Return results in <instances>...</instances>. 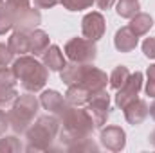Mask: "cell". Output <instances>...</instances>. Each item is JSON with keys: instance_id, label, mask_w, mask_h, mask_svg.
<instances>
[{"instance_id": "obj_1", "label": "cell", "mask_w": 155, "mask_h": 153, "mask_svg": "<svg viewBox=\"0 0 155 153\" xmlns=\"http://www.w3.org/2000/svg\"><path fill=\"white\" fill-rule=\"evenodd\" d=\"M61 124L63 128L60 132V141L67 148L83 139H88L96 130L92 115L88 114V110H83L79 106H69V110L61 117Z\"/></svg>"}, {"instance_id": "obj_2", "label": "cell", "mask_w": 155, "mask_h": 153, "mask_svg": "<svg viewBox=\"0 0 155 153\" xmlns=\"http://www.w3.org/2000/svg\"><path fill=\"white\" fill-rule=\"evenodd\" d=\"M13 70L27 92H40L49 79V69L43 65V61L36 60V56H20L13 61Z\"/></svg>"}, {"instance_id": "obj_3", "label": "cell", "mask_w": 155, "mask_h": 153, "mask_svg": "<svg viewBox=\"0 0 155 153\" xmlns=\"http://www.w3.org/2000/svg\"><path fill=\"white\" fill-rule=\"evenodd\" d=\"M60 132V119L56 115H41L25 132L27 150L29 151H45L51 148L52 141Z\"/></svg>"}, {"instance_id": "obj_4", "label": "cell", "mask_w": 155, "mask_h": 153, "mask_svg": "<svg viewBox=\"0 0 155 153\" xmlns=\"http://www.w3.org/2000/svg\"><path fill=\"white\" fill-rule=\"evenodd\" d=\"M38 108L40 101L35 96H31V94L16 96L11 110L7 112L9 126L13 128V132L15 133H25L29 130V126L33 124V119L38 114Z\"/></svg>"}, {"instance_id": "obj_5", "label": "cell", "mask_w": 155, "mask_h": 153, "mask_svg": "<svg viewBox=\"0 0 155 153\" xmlns=\"http://www.w3.org/2000/svg\"><path fill=\"white\" fill-rule=\"evenodd\" d=\"M65 54L71 61L92 63L97 56V47L96 41L88 38H72L65 43Z\"/></svg>"}, {"instance_id": "obj_6", "label": "cell", "mask_w": 155, "mask_h": 153, "mask_svg": "<svg viewBox=\"0 0 155 153\" xmlns=\"http://www.w3.org/2000/svg\"><path fill=\"white\" fill-rule=\"evenodd\" d=\"M87 105H88L87 110L92 115V121H94L96 128H103V124L110 117V96H108V92L105 88L97 90V92H92V97Z\"/></svg>"}, {"instance_id": "obj_7", "label": "cell", "mask_w": 155, "mask_h": 153, "mask_svg": "<svg viewBox=\"0 0 155 153\" xmlns=\"http://www.w3.org/2000/svg\"><path fill=\"white\" fill-rule=\"evenodd\" d=\"M11 11H13V29L15 31L31 33V31L38 29V25L41 24L40 9L27 5V7H18V9H11Z\"/></svg>"}, {"instance_id": "obj_8", "label": "cell", "mask_w": 155, "mask_h": 153, "mask_svg": "<svg viewBox=\"0 0 155 153\" xmlns=\"http://www.w3.org/2000/svg\"><path fill=\"white\" fill-rule=\"evenodd\" d=\"M141 88H143V72H134V74H130V77L126 79V83L117 90L116 94V106L117 108H121V110H124V106L126 105H130L132 101H135L137 99V96H139V92H141Z\"/></svg>"}, {"instance_id": "obj_9", "label": "cell", "mask_w": 155, "mask_h": 153, "mask_svg": "<svg viewBox=\"0 0 155 153\" xmlns=\"http://www.w3.org/2000/svg\"><path fill=\"white\" fill-rule=\"evenodd\" d=\"M105 29H107L105 16L101 13H97V11H92V13L85 15L83 20H81V33H83V36L92 40V41H97V40L103 38Z\"/></svg>"}, {"instance_id": "obj_10", "label": "cell", "mask_w": 155, "mask_h": 153, "mask_svg": "<svg viewBox=\"0 0 155 153\" xmlns=\"http://www.w3.org/2000/svg\"><path fill=\"white\" fill-rule=\"evenodd\" d=\"M40 105L47 110V112H51L52 115H56L58 119H61L63 114L69 110V103H67V99L60 94V92H56V90H45V92H41V96H40Z\"/></svg>"}, {"instance_id": "obj_11", "label": "cell", "mask_w": 155, "mask_h": 153, "mask_svg": "<svg viewBox=\"0 0 155 153\" xmlns=\"http://www.w3.org/2000/svg\"><path fill=\"white\" fill-rule=\"evenodd\" d=\"M99 141H101L103 148H107L110 151H121L126 146V133L121 126H107L101 130Z\"/></svg>"}, {"instance_id": "obj_12", "label": "cell", "mask_w": 155, "mask_h": 153, "mask_svg": "<svg viewBox=\"0 0 155 153\" xmlns=\"http://www.w3.org/2000/svg\"><path fill=\"white\" fill-rule=\"evenodd\" d=\"M107 81H108V77H107V74L101 69L92 67L90 63H87V69H85L83 77H81L79 83L85 85L90 92H97V90H103L107 86Z\"/></svg>"}, {"instance_id": "obj_13", "label": "cell", "mask_w": 155, "mask_h": 153, "mask_svg": "<svg viewBox=\"0 0 155 153\" xmlns=\"http://www.w3.org/2000/svg\"><path fill=\"white\" fill-rule=\"evenodd\" d=\"M148 114H150V108H148L146 101H143V99H135V101H132L130 105L124 106V119L132 126H137V124L144 122Z\"/></svg>"}, {"instance_id": "obj_14", "label": "cell", "mask_w": 155, "mask_h": 153, "mask_svg": "<svg viewBox=\"0 0 155 153\" xmlns=\"http://www.w3.org/2000/svg\"><path fill=\"white\" fill-rule=\"evenodd\" d=\"M41 61L49 70H54V72H60L67 65L65 56H63V52L58 45H49V49L41 54Z\"/></svg>"}, {"instance_id": "obj_15", "label": "cell", "mask_w": 155, "mask_h": 153, "mask_svg": "<svg viewBox=\"0 0 155 153\" xmlns=\"http://www.w3.org/2000/svg\"><path fill=\"white\" fill-rule=\"evenodd\" d=\"M90 97H92V92L81 83L69 85L67 94H65V99H67V103L71 106H83V105H87L90 101Z\"/></svg>"}, {"instance_id": "obj_16", "label": "cell", "mask_w": 155, "mask_h": 153, "mask_svg": "<svg viewBox=\"0 0 155 153\" xmlns=\"http://www.w3.org/2000/svg\"><path fill=\"white\" fill-rule=\"evenodd\" d=\"M139 36L132 33L130 27H121L114 36V45L119 52H132L137 47Z\"/></svg>"}, {"instance_id": "obj_17", "label": "cell", "mask_w": 155, "mask_h": 153, "mask_svg": "<svg viewBox=\"0 0 155 153\" xmlns=\"http://www.w3.org/2000/svg\"><path fill=\"white\" fill-rule=\"evenodd\" d=\"M51 41H49V34L41 29H35L29 33V54L33 56H41L47 49H49Z\"/></svg>"}, {"instance_id": "obj_18", "label": "cell", "mask_w": 155, "mask_h": 153, "mask_svg": "<svg viewBox=\"0 0 155 153\" xmlns=\"http://www.w3.org/2000/svg\"><path fill=\"white\" fill-rule=\"evenodd\" d=\"M85 69H87V63L71 61V63H67V65L60 70V77H61V81H63L67 86H69V85H74V83H79V81H81Z\"/></svg>"}, {"instance_id": "obj_19", "label": "cell", "mask_w": 155, "mask_h": 153, "mask_svg": "<svg viewBox=\"0 0 155 153\" xmlns=\"http://www.w3.org/2000/svg\"><path fill=\"white\" fill-rule=\"evenodd\" d=\"M7 47L11 49L13 54H18V56H24L29 52V33L25 31H15L9 40H7Z\"/></svg>"}, {"instance_id": "obj_20", "label": "cell", "mask_w": 155, "mask_h": 153, "mask_svg": "<svg viewBox=\"0 0 155 153\" xmlns=\"http://www.w3.org/2000/svg\"><path fill=\"white\" fill-rule=\"evenodd\" d=\"M128 27L132 29L134 34L144 36V34H148L150 29L153 27V20H152V16H150L148 13H137L135 16L130 18V25H128Z\"/></svg>"}, {"instance_id": "obj_21", "label": "cell", "mask_w": 155, "mask_h": 153, "mask_svg": "<svg viewBox=\"0 0 155 153\" xmlns=\"http://www.w3.org/2000/svg\"><path fill=\"white\" fill-rule=\"evenodd\" d=\"M141 5H139V0H119L116 5V11L121 18H132L139 13Z\"/></svg>"}, {"instance_id": "obj_22", "label": "cell", "mask_w": 155, "mask_h": 153, "mask_svg": "<svg viewBox=\"0 0 155 153\" xmlns=\"http://www.w3.org/2000/svg\"><path fill=\"white\" fill-rule=\"evenodd\" d=\"M128 77H130V70H128V67L119 65V67H116V69L112 70V74H110V77H108L110 86H112L114 90H119V88L126 83Z\"/></svg>"}, {"instance_id": "obj_23", "label": "cell", "mask_w": 155, "mask_h": 153, "mask_svg": "<svg viewBox=\"0 0 155 153\" xmlns=\"http://www.w3.org/2000/svg\"><path fill=\"white\" fill-rule=\"evenodd\" d=\"M22 150H24V146H22L18 137L9 135V137L0 139V151L2 153H16V151H22Z\"/></svg>"}, {"instance_id": "obj_24", "label": "cell", "mask_w": 155, "mask_h": 153, "mask_svg": "<svg viewBox=\"0 0 155 153\" xmlns=\"http://www.w3.org/2000/svg\"><path fill=\"white\" fill-rule=\"evenodd\" d=\"M13 29V11L7 4L0 7V34H5Z\"/></svg>"}, {"instance_id": "obj_25", "label": "cell", "mask_w": 155, "mask_h": 153, "mask_svg": "<svg viewBox=\"0 0 155 153\" xmlns=\"http://www.w3.org/2000/svg\"><path fill=\"white\" fill-rule=\"evenodd\" d=\"M18 83L16 74L13 70V67H0V86L4 88H15V85Z\"/></svg>"}, {"instance_id": "obj_26", "label": "cell", "mask_w": 155, "mask_h": 153, "mask_svg": "<svg viewBox=\"0 0 155 153\" xmlns=\"http://www.w3.org/2000/svg\"><path fill=\"white\" fill-rule=\"evenodd\" d=\"M94 4V0H61V5L67 11H83L88 9Z\"/></svg>"}, {"instance_id": "obj_27", "label": "cell", "mask_w": 155, "mask_h": 153, "mask_svg": "<svg viewBox=\"0 0 155 153\" xmlns=\"http://www.w3.org/2000/svg\"><path fill=\"white\" fill-rule=\"evenodd\" d=\"M69 150H71V151H97L99 148H97V144L88 137V139H83V141H79L76 144L69 146Z\"/></svg>"}, {"instance_id": "obj_28", "label": "cell", "mask_w": 155, "mask_h": 153, "mask_svg": "<svg viewBox=\"0 0 155 153\" xmlns=\"http://www.w3.org/2000/svg\"><path fill=\"white\" fill-rule=\"evenodd\" d=\"M16 96H18V92L15 88H4V86H0V106L9 105L11 101L16 99Z\"/></svg>"}, {"instance_id": "obj_29", "label": "cell", "mask_w": 155, "mask_h": 153, "mask_svg": "<svg viewBox=\"0 0 155 153\" xmlns=\"http://www.w3.org/2000/svg\"><path fill=\"white\" fill-rule=\"evenodd\" d=\"M146 76H148V81H146V88L144 90H146V94L150 97H155V63L148 67Z\"/></svg>"}, {"instance_id": "obj_30", "label": "cell", "mask_w": 155, "mask_h": 153, "mask_svg": "<svg viewBox=\"0 0 155 153\" xmlns=\"http://www.w3.org/2000/svg\"><path fill=\"white\" fill-rule=\"evenodd\" d=\"M13 52H11V49L7 47V45H4V43H0V67H5V65H9V63H13Z\"/></svg>"}, {"instance_id": "obj_31", "label": "cell", "mask_w": 155, "mask_h": 153, "mask_svg": "<svg viewBox=\"0 0 155 153\" xmlns=\"http://www.w3.org/2000/svg\"><path fill=\"white\" fill-rule=\"evenodd\" d=\"M143 52H144L146 58L155 60V36H150V38L144 40V43H143Z\"/></svg>"}, {"instance_id": "obj_32", "label": "cell", "mask_w": 155, "mask_h": 153, "mask_svg": "<svg viewBox=\"0 0 155 153\" xmlns=\"http://www.w3.org/2000/svg\"><path fill=\"white\" fill-rule=\"evenodd\" d=\"M58 4H61V0H35V5L38 9H51Z\"/></svg>"}, {"instance_id": "obj_33", "label": "cell", "mask_w": 155, "mask_h": 153, "mask_svg": "<svg viewBox=\"0 0 155 153\" xmlns=\"http://www.w3.org/2000/svg\"><path fill=\"white\" fill-rule=\"evenodd\" d=\"M5 4L11 9H18V7H27L31 5V0H5Z\"/></svg>"}, {"instance_id": "obj_34", "label": "cell", "mask_w": 155, "mask_h": 153, "mask_svg": "<svg viewBox=\"0 0 155 153\" xmlns=\"http://www.w3.org/2000/svg\"><path fill=\"white\" fill-rule=\"evenodd\" d=\"M7 128H9V119H7V114H5L4 110H0V135H4Z\"/></svg>"}, {"instance_id": "obj_35", "label": "cell", "mask_w": 155, "mask_h": 153, "mask_svg": "<svg viewBox=\"0 0 155 153\" xmlns=\"http://www.w3.org/2000/svg\"><path fill=\"white\" fill-rule=\"evenodd\" d=\"M94 4H97L99 9H110L116 4V0H94Z\"/></svg>"}, {"instance_id": "obj_36", "label": "cell", "mask_w": 155, "mask_h": 153, "mask_svg": "<svg viewBox=\"0 0 155 153\" xmlns=\"http://www.w3.org/2000/svg\"><path fill=\"white\" fill-rule=\"evenodd\" d=\"M148 139H150V144H152V146L155 148V130L152 132V133H150V137H148Z\"/></svg>"}, {"instance_id": "obj_37", "label": "cell", "mask_w": 155, "mask_h": 153, "mask_svg": "<svg viewBox=\"0 0 155 153\" xmlns=\"http://www.w3.org/2000/svg\"><path fill=\"white\" fill-rule=\"evenodd\" d=\"M150 115H152V119L155 121V101L152 103V106H150Z\"/></svg>"}, {"instance_id": "obj_38", "label": "cell", "mask_w": 155, "mask_h": 153, "mask_svg": "<svg viewBox=\"0 0 155 153\" xmlns=\"http://www.w3.org/2000/svg\"><path fill=\"white\" fill-rule=\"evenodd\" d=\"M2 5H4V4H2ZM2 5H0V7H2Z\"/></svg>"}]
</instances>
